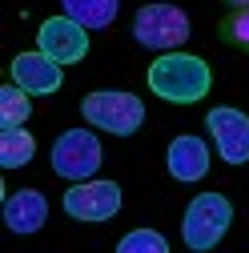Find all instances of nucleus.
<instances>
[{"label": "nucleus", "instance_id": "1", "mask_svg": "<svg viewBox=\"0 0 249 253\" xmlns=\"http://www.w3.org/2000/svg\"><path fill=\"white\" fill-rule=\"evenodd\" d=\"M149 88L169 105H197L213 88V73L201 56L189 52H157L149 69Z\"/></svg>", "mask_w": 249, "mask_h": 253}, {"label": "nucleus", "instance_id": "2", "mask_svg": "<svg viewBox=\"0 0 249 253\" xmlns=\"http://www.w3.org/2000/svg\"><path fill=\"white\" fill-rule=\"evenodd\" d=\"M229 221H233V201L225 193H201V197L189 201V209H185L181 237H185V245L193 253H205V249H213L225 237Z\"/></svg>", "mask_w": 249, "mask_h": 253}, {"label": "nucleus", "instance_id": "3", "mask_svg": "<svg viewBox=\"0 0 249 253\" xmlns=\"http://www.w3.org/2000/svg\"><path fill=\"white\" fill-rule=\"evenodd\" d=\"M81 113L92 129L113 133V137H133L145 125V101H137L133 92H88L81 101Z\"/></svg>", "mask_w": 249, "mask_h": 253}, {"label": "nucleus", "instance_id": "4", "mask_svg": "<svg viewBox=\"0 0 249 253\" xmlns=\"http://www.w3.org/2000/svg\"><path fill=\"white\" fill-rule=\"evenodd\" d=\"M133 37L153 52H177L189 41V16L177 4H145L133 16Z\"/></svg>", "mask_w": 249, "mask_h": 253}, {"label": "nucleus", "instance_id": "5", "mask_svg": "<svg viewBox=\"0 0 249 253\" xmlns=\"http://www.w3.org/2000/svg\"><path fill=\"white\" fill-rule=\"evenodd\" d=\"M52 169H56V177L88 181L101 169V141L88 129H65L52 145Z\"/></svg>", "mask_w": 249, "mask_h": 253}, {"label": "nucleus", "instance_id": "6", "mask_svg": "<svg viewBox=\"0 0 249 253\" xmlns=\"http://www.w3.org/2000/svg\"><path fill=\"white\" fill-rule=\"evenodd\" d=\"M121 209V185L117 181H77L65 193V213L77 221H109Z\"/></svg>", "mask_w": 249, "mask_h": 253}, {"label": "nucleus", "instance_id": "7", "mask_svg": "<svg viewBox=\"0 0 249 253\" xmlns=\"http://www.w3.org/2000/svg\"><path fill=\"white\" fill-rule=\"evenodd\" d=\"M37 44H41L44 56L60 60V65H77V60L88 56V28L60 12V16H48V20L41 24Z\"/></svg>", "mask_w": 249, "mask_h": 253}, {"label": "nucleus", "instance_id": "8", "mask_svg": "<svg viewBox=\"0 0 249 253\" xmlns=\"http://www.w3.org/2000/svg\"><path fill=\"white\" fill-rule=\"evenodd\" d=\"M213 145L225 165H249V117L237 109H213L205 117Z\"/></svg>", "mask_w": 249, "mask_h": 253}, {"label": "nucleus", "instance_id": "9", "mask_svg": "<svg viewBox=\"0 0 249 253\" xmlns=\"http://www.w3.org/2000/svg\"><path fill=\"white\" fill-rule=\"evenodd\" d=\"M12 81L24 92H33V97H52V92L65 84V65L52 60V56H44L41 48L37 52H20L12 60Z\"/></svg>", "mask_w": 249, "mask_h": 253}, {"label": "nucleus", "instance_id": "10", "mask_svg": "<svg viewBox=\"0 0 249 253\" xmlns=\"http://www.w3.org/2000/svg\"><path fill=\"white\" fill-rule=\"evenodd\" d=\"M165 165L177 181H201L209 173V149L201 137H173L169 141V153H165Z\"/></svg>", "mask_w": 249, "mask_h": 253}, {"label": "nucleus", "instance_id": "11", "mask_svg": "<svg viewBox=\"0 0 249 253\" xmlns=\"http://www.w3.org/2000/svg\"><path fill=\"white\" fill-rule=\"evenodd\" d=\"M4 221H8L12 233H37L44 221H48L44 193H37V189H20V193H12L4 201Z\"/></svg>", "mask_w": 249, "mask_h": 253}, {"label": "nucleus", "instance_id": "12", "mask_svg": "<svg viewBox=\"0 0 249 253\" xmlns=\"http://www.w3.org/2000/svg\"><path fill=\"white\" fill-rule=\"evenodd\" d=\"M33 157H37L33 133H24L20 125H8V129L0 133V165H4V169H24Z\"/></svg>", "mask_w": 249, "mask_h": 253}, {"label": "nucleus", "instance_id": "13", "mask_svg": "<svg viewBox=\"0 0 249 253\" xmlns=\"http://www.w3.org/2000/svg\"><path fill=\"white\" fill-rule=\"evenodd\" d=\"M117 4L121 0H60V12L73 16L84 28H105V24H113Z\"/></svg>", "mask_w": 249, "mask_h": 253}, {"label": "nucleus", "instance_id": "14", "mask_svg": "<svg viewBox=\"0 0 249 253\" xmlns=\"http://www.w3.org/2000/svg\"><path fill=\"white\" fill-rule=\"evenodd\" d=\"M28 113H33V92H24L16 81L0 88V125H24Z\"/></svg>", "mask_w": 249, "mask_h": 253}, {"label": "nucleus", "instance_id": "15", "mask_svg": "<svg viewBox=\"0 0 249 253\" xmlns=\"http://www.w3.org/2000/svg\"><path fill=\"white\" fill-rule=\"evenodd\" d=\"M121 253H169V241L157 233V229H133L117 241Z\"/></svg>", "mask_w": 249, "mask_h": 253}, {"label": "nucleus", "instance_id": "16", "mask_svg": "<svg viewBox=\"0 0 249 253\" xmlns=\"http://www.w3.org/2000/svg\"><path fill=\"white\" fill-rule=\"evenodd\" d=\"M221 41L249 52V8H229V16L221 20Z\"/></svg>", "mask_w": 249, "mask_h": 253}, {"label": "nucleus", "instance_id": "17", "mask_svg": "<svg viewBox=\"0 0 249 253\" xmlns=\"http://www.w3.org/2000/svg\"><path fill=\"white\" fill-rule=\"evenodd\" d=\"M221 4H229V8H249V0H221Z\"/></svg>", "mask_w": 249, "mask_h": 253}]
</instances>
